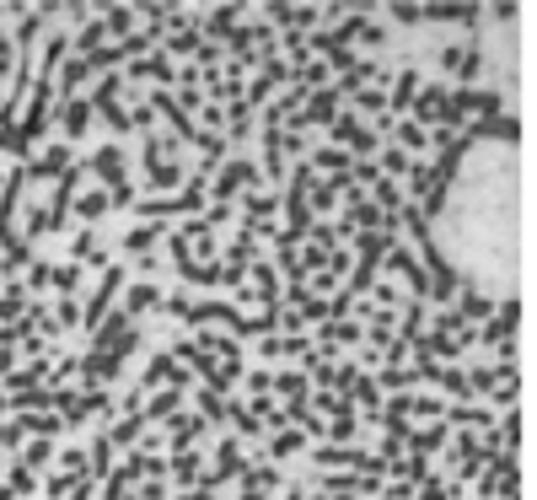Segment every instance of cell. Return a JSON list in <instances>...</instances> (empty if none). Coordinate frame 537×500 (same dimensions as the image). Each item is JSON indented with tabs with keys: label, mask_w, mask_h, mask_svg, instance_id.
Here are the masks:
<instances>
[{
	"label": "cell",
	"mask_w": 537,
	"mask_h": 500,
	"mask_svg": "<svg viewBox=\"0 0 537 500\" xmlns=\"http://www.w3.org/2000/svg\"><path fill=\"white\" fill-rule=\"evenodd\" d=\"M516 151L511 140L489 135L462 156L452 189L441 199L435 232H452L457 242H446V264L457 269L468 285L500 296L516 264Z\"/></svg>",
	"instance_id": "cell-1"
}]
</instances>
